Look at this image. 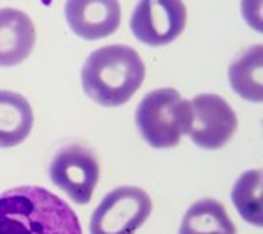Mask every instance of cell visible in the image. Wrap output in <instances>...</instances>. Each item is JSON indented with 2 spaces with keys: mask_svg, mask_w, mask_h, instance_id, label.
<instances>
[{
  "mask_svg": "<svg viewBox=\"0 0 263 234\" xmlns=\"http://www.w3.org/2000/svg\"><path fill=\"white\" fill-rule=\"evenodd\" d=\"M0 234H83L72 208L37 185H21L0 194Z\"/></svg>",
  "mask_w": 263,
  "mask_h": 234,
  "instance_id": "6da1fadb",
  "label": "cell"
},
{
  "mask_svg": "<svg viewBox=\"0 0 263 234\" xmlns=\"http://www.w3.org/2000/svg\"><path fill=\"white\" fill-rule=\"evenodd\" d=\"M146 77V67L135 49L111 44L93 51L81 70L83 89L102 107L126 103Z\"/></svg>",
  "mask_w": 263,
  "mask_h": 234,
  "instance_id": "7a4b0ae2",
  "label": "cell"
},
{
  "mask_svg": "<svg viewBox=\"0 0 263 234\" xmlns=\"http://www.w3.org/2000/svg\"><path fill=\"white\" fill-rule=\"evenodd\" d=\"M192 121V103L172 88L147 93L135 110L139 133L153 148L176 147L190 133Z\"/></svg>",
  "mask_w": 263,
  "mask_h": 234,
  "instance_id": "3957f363",
  "label": "cell"
},
{
  "mask_svg": "<svg viewBox=\"0 0 263 234\" xmlns=\"http://www.w3.org/2000/svg\"><path fill=\"white\" fill-rule=\"evenodd\" d=\"M153 201L146 190L123 185L111 190L95 208L90 234H135L151 215Z\"/></svg>",
  "mask_w": 263,
  "mask_h": 234,
  "instance_id": "277c9868",
  "label": "cell"
},
{
  "mask_svg": "<svg viewBox=\"0 0 263 234\" xmlns=\"http://www.w3.org/2000/svg\"><path fill=\"white\" fill-rule=\"evenodd\" d=\"M188 12L182 0H139L130 18V30L142 44H171L186 28Z\"/></svg>",
  "mask_w": 263,
  "mask_h": 234,
  "instance_id": "5b68a950",
  "label": "cell"
},
{
  "mask_svg": "<svg viewBox=\"0 0 263 234\" xmlns=\"http://www.w3.org/2000/svg\"><path fill=\"white\" fill-rule=\"evenodd\" d=\"M49 178L76 205H86L99 184L100 166L86 147L67 145L51 161Z\"/></svg>",
  "mask_w": 263,
  "mask_h": 234,
  "instance_id": "8992f818",
  "label": "cell"
},
{
  "mask_svg": "<svg viewBox=\"0 0 263 234\" xmlns=\"http://www.w3.org/2000/svg\"><path fill=\"white\" fill-rule=\"evenodd\" d=\"M190 138L195 145L214 151L230 142L237 130V114L219 95H197L192 101Z\"/></svg>",
  "mask_w": 263,
  "mask_h": 234,
  "instance_id": "52a82bcc",
  "label": "cell"
},
{
  "mask_svg": "<svg viewBox=\"0 0 263 234\" xmlns=\"http://www.w3.org/2000/svg\"><path fill=\"white\" fill-rule=\"evenodd\" d=\"M65 19L78 37L99 40L120 28L121 7L118 0H67Z\"/></svg>",
  "mask_w": 263,
  "mask_h": 234,
  "instance_id": "ba28073f",
  "label": "cell"
},
{
  "mask_svg": "<svg viewBox=\"0 0 263 234\" xmlns=\"http://www.w3.org/2000/svg\"><path fill=\"white\" fill-rule=\"evenodd\" d=\"M35 46V28L30 16L18 9H0V67L20 65Z\"/></svg>",
  "mask_w": 263,
  "mask_h": 234,
  "instance_id": "9c48e42d",
  "label": "cell"
},
{
  "mask_svg": "<svg viewBox=\"0 0 263 234\" xmlns=\"http://www.w3.org/2000/svg\"><path fill=\"white\" fill-rule=\"evenodd\" d=\"M33 126V112L25 96L14 91H0V148L20 145Z\"/></svg>",
  "mask_w": 263,
  "mask_h": 234,
  "instance_id": "30bf717a",
  "label": "cell"
},
{
  "mask_svg": "<svg viewBox=\"0 0 263 234\" xmlns=\"http://www.w3.org/2000/svg\"><path fill=\"white\" fill-rule=\"evenodd\" d=\"M263 49L261 46H253L232 61L228 69V80L233 91L240 98L253 103L263 100Z\"/></svg>",
  "mask_w": 263,
  "mask_h": 234,
  "instance_id": "8fae6325",
  "label": "cell"
},
{
  "mask_svg": "<svg viewBox=\"0 0 263 234\" xmlns=\"http://www.w3.org/2000/svg\"><path fill=\"white\" fill-rule=\"evenodd\" d=\"M179 234H237V227L221 203L200 199L188 208Z\"/></svg>",
  "mask_w": 263,
  "mask_h": 234,
  "instance_id": "7c38bea8",
  "label": "cell"
},
{
  "mask_svg": "<svg viewBox=\"0 0 263 234\" xmlns=\"http://www.w3.org/2000/svg\"><path fill=\"white\" fill-rule=\"evenodd\" d=\"M233 206L240 217L251 225L261 227L263 224V198H261V172L249 169L237 178L232 189Z\"/></svg>",
  "mask_w": 263,
  "mask_h": 234,
  "instance_id": "4fadbf2b",
  "label": "cell"
}]
</instances>
